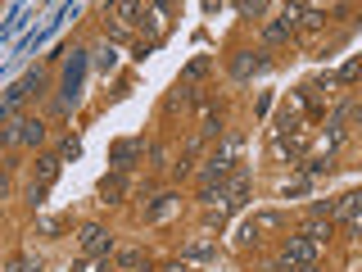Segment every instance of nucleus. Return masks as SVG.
<instances>
[{
	"instance_id": "obj_1",
	"label": "nucleus",
	"mask_w": 362,
	"mask_h": 272,
	"mask_svg": "<svg viewBox=\"0 0 362 272\" xmlns=\"http://www.w3.org/2000/svg\"><path fill=\"white\" fill-rule=\"evenodd\" d=\"M77 241H82V249H86L90 259H109V249H113V236L100 222H86L82 232H77Z\"/></svg>"
},
{
	"instance_id": "obj_2",
	"label": "nucleus",
	"mask_w": 362,
	"mask_h": 272,
	"mask_svg": "<svg viewBox=\"0 0 362 272\" xmlns=\"http://www.w3.org/2000/svg\"><path fill=\"white\" fill-rule=\"evenodd\" d=\"M263 68H267V55L263 50H235L231 55V77H235V82H249V77L263 73Z\"/></svg>"
},
{
	"instance_id": "obj_3",
	"label": "nucleus",
	"mask_w": 362,
	"mask_h": 272,
	"mask_svg": "<svg viewBox=\"0 0 362 272\" xmlns=\"http://www.w3.org/2000/svg\"><path fill=\"white\" fill-rule=\"evenodd\" d=\"M41 86H45V77H41V73H32V77H23V82H14V86L5 91V109H0V113H5V118L14 123V109L32 96V91H41Z\"/></svg>"
},
{
	"instance_id": "obj_4",
	"label": "nucleus",
	"mask_w": 362,
	"mask_h": 272,
	"mask_svg": "<svg viewBox=\"0 0 362 272\" xmlns=\"http://www.w3.org/2000/svg\"><path fill=\"white\" fill-rule=\"evenodd\" d=\"M281 227H286V218H281V213H254V218L240 227V241H245V245H249V241H263L267 232H281Z\"/></svg>"
},
{
	"instance_id": "obj_5",
	"label": "nucleus",
	"mask_w": 362,
	"mask_h": 272,
	"mask_svg": "<svg viewBox=\"0 0 362 272\" xmlns=\"http://www.w3.org/2000/svg\"><path fill=\"white\" fill-rule=\"evenodd\" d=\"M82 73H86V60H82V55H73V64H68V73H64V100H59V109L77 105V96H82Z\"/></svg>"
},
{
	"instance_id": "obj_6",
	"label": "nucleus",
	"mask_w": 362,
	"mask_h": 272,
	"mask_svg": "<svg viewBox=\"0 0 362 272\" xmlns=\"http://www.w3.org/2000/svg\"><path fill=\"white\" fill-rule=\"evenodd\" d=\"M281 264H317V241H308V236H290L286 249H281Z\"/></svg>"
},
{
	"instance_id": "obj_7",
	"label": "nucleus",
	"mask_w": 362,
	"mask_h": 272,
	"mask_svg": "<svg viewBox=\"0 0 362 272\" xmlns=\"http://www.w3.org/2000/svg\"><path fill=\"white\" fill-rule=\"evenodd\" d=\"M141 154H145V145H141V141H118V145L109 150L113 173H127V168H132V159H141Z\"/></svg>"
},
{
	"instance_id": "obj_8",
	"label": "nucleus",
	"mask_w": 362,
	"mask_h": 272,
	"mask_svg": "<svg viewBox=\"0 0 362 272\" xmlns=\"http://www.w3.org/2000/svg\"><path fill=\"white\" fill-rule=\"evenodd\" d=\"M95 196H100V204H118L122 196H127V177H122V173H109L105 181H100Z\"/></svg>"
},
{
	"instance_id": "obj_9",
	"label": "nucleus",
	"mask_w": 362,
	"mask_h": 272,
	"mask_svg": "<svg viewBox=\"0 0 362 272\" xmlns=\"http://www.w3.org/2000/svg\"><path fill=\"white\" fill-rule=\"evenodd\" d=\"M226 177H231V164H222V159H209L199 168V186H222Z\"/></svg>"
},
{
	"instance_id": "obj_10",
	"label": "nucleus",
	"mask_w": 362,
	"mask_h": 272,
	"mask_svg": "<svg viewBox=\"0 0 362 272\" xmlns=\"http://www.w3.org/2000/svg\"><path fill=\"white\" fill-rule=\"evenodd\" d=\"M249 186H254V181H249V173H235L231 186H226V209H240V204L249 200Z\"/></svg>"
},
{
	"instance_id": "obj_11",
	"label": "nucleus",
	"mask_w": 362,
	"mask_h": 272,
	"mask_svg": "<svg viewBox=\"0 0 362 272\" xmlns=\"http://www.w3.org/2000/svg\"><path fill=\"white\" fill-rule=\"evenodd\" d=\"M18 141L23 145H41L45 141V123L41 118H18Z\"/></svg>"
},
{
	"instance_id": "obj_12",
	"label": "nucleus",
	"mask_w": 362,
	"mask_h": 272,
	"mask_svg": "<svg viewBox=\"0 0 362 272\" xmlns=\"http://www.w3.org/2000/svg\"><path fill=\"white\" fill-rule=\"evenodd\" d=\"M59 177V154H41L37 159V186H54Z\"/></svg>"
},
{
	"instance_id": "obj_13",
	"label": "nucleus",
	"mask_w": 362,
	"mask_h": 272,
	"mask_svg": "<svg viewBox=\"0 0 362 272\" xmlns=\"http://www.w3.org/2000/svg\"><path fill=\"white\" fill-rule=\"evenodd\" d=\"M299 236H308V241H317V245H322V241H331V218H308V222H303V232Z\"/></svg>"
},
{
	"instance_id": "obj_14",
	"label": "nucleus",
	"mask_w": 362,
	"mask_h": 272,
	"mask_svg": "<svg viewBox=\"0 0 362 272\" xmlns=\"http://www.w3.org/2000/svg\"><path fill=\"white\" fill-rule=\"evenodd\" d=\"M181 259H186V264H190V259H213V241H209V236H199V241H190L186 249H181Z\"/></svg>"
},
{
	"instance_id": "obj_15",
	"label": "nucleus",
	"mask_w": 362,
	"mask_h": 272,
	"mask_svg": "<svg viewBox=\"0 0 362 272\" xmlns=\"http://www.w3.org/2000/svg\"><path fill=\"white\" fill-rule=\"evenodd\" d=\"M358 77H362V60H349V64L335 73V86H354Z\"/></svg>"
},
{
	"instance_id": "obj_16",
	"label": "nucleus",
	"mask_w": 362,
	"mask_h": 272,
	"mask_svg": "<svg viewBox=\"0 0 362 272\" xmlns=\"http://www.w3.org/2000/svg\"><path fill=\"white\" fill-rule=\"evenodd\" d=\"M177 105H195V86H186V82H181V86L173 91V96H168V109H177Z\"/></svg>"
},
{
	"instance_id": "obj_17",
	"label": "nucleus",
	"mask_w": 362,
	"mask_h": 272,
	"mask_svg": "<svg viewBox=\"0 0 362 272\" xmlns=\"http://www.w3.org/2000/svg\"><path fill=\"white\" fill-rule=\"evenodd\" d=\"M331 168V154H317V159H303V173L308 177H317V173H326Z\"/></svg>"
},
{
	"instance_id": "obj_18",
	"label": "nucleus",
	"mask_w": 362,
	"mask_h": 272,
	"mask_svg": "<svg viewBox=\"0 0 362 272\" xmlns=\"http://www.w3.org/2000/svg\"><path fill=\"white\" fill-rule=\"evenodd\" d=\"M118 268L122 272H136V268H141V249H122V254H118Z\"/></svg>"
},
{
	"instance_id": "obj_19",
	"label": "nucleus",
	"mask_w": 362,
	"mask_h": 272,
	"mask_svg": "<svg viewBox=\"0 0 362 272\" xmlns=\"http://www.w3.org/2000/svg\"><path fill=\"white\" fill-rule=\"evenodd\" d=\"M82 154V141H77V136H64L59 141V159H77Z\"/></svg>"
},
{
	"instance_id": "obj_20",
	"label": "nucleus",
	"mask_w": 362,
	"mask_h": 272,
	"mask_svg": "<svg viewBox=\"0 0 362 272\" xmlns=\"http://www.w3.org/2000/svg\"><path fill=\"white\" fill-rule=\"evenodd\" d=\"M218 132H222V123H218V113L209 109V113H204V128H199V136H218Z\"/></svg>"
},
{
	"instance_id": "obj_21",
	"label": "nucleus",
	"mask_w": 362,
	"mask_h": 272,
	"mask_svg": "<svg viewBox=\"0 0 362 272\" xmlns=\"http://www.w3.org/2000/svg\"><path fill=\"white\" fill-rule=\"evenodd\" d=\"M37 227H41V236H64V222L59 218H41Z\"/></svg>"
},
{
	"instance_id": "obj_22",
	"label": "nucleus",
	"mask_w": 362,
	"mask_h": 272,
	"mask_svg": "<svg viewBox=\"0 0 362 272\" xmlns=\"http://www.w3.org/2000/svg\"><path fill=\"white\" fill-rule=\"evenodd\" d=\"M73 272H109V264H105V259H82Z\"/></svg>"
},
{
	"instance_id": "obj_23",
	"label": "nucleus",
	"mask_w": 362,
	"mask_h": 272,
	"mask_svg": "<svg viewBox=\"0 0 362 272\" xmlns=\"http://www.w3.org/2000/svg\"><path fill=\"white\" fill-rule=\"evenodd\" d=\"M45 191H50V186H37V181L28 186V200H32V209H41V204H45Z\"/></svg>"
},
{
	"instance_id": "obj_24",
	"label": "nucleus",
	"mask_w": 362,
	"mask_h": 272,
	"mask_svg": "<svg viewBox=\"0 0 362 272\" xmlns=\"http://www.w3.org/2000/svg\"><path fill=\"white\" fill-rule=\"evenodd\" d=\"M95 64H100V68H105V73H109V68L118 64V50H113V45H105V50H100V60H95Z\"/></svg>"
},
{
	"instance_id": "obj_25",
	"label": "nucleus",
	"mask_w": 362,
	"mask_h": 272,
	"mask_svg": "<svg viewBox=\"0 0 362 272\" xmlns=\"http://www.w3.org/2000/svg\"><path fill=\"white\" fill-rule=\"evenodd\" d=\"M281 132H299V113H294V109L281 113Z\"/></svg>"
},
{
	"instance_id": "obj_26",
	"label": "nucleus",
	"mask_w": 362,
	"mask_h": 272,
	"mask_svg": "<svg viewBox=\"0 0 362 272\" xmlns=\"http://www.w3.org/2000/svg\"><path fill=\"white\" fill-rule=\"evenodd\" d=\"M204 73H209V60H190L186 64V77H204Z\"/></svg>"
},
{
	"instance_id": "obj_27",
	"label": "nucleus",
	"mask_w": 362,
	"mask_h": 272,
	"mask_svg": "<svg viewBox=\"0 0 362 272\" xmlns=\"http://www.w3.org/2000/svg\"><path fill=\"white\" fill-rule=\"evenodd\" d=\"M9 272H41V264H32V259H14Z\"/></svg>"
},
{
	"instance_id": "obj_28",
	"label": "nucleus",
	"mask_w": 362,
	"mask_h": 272,
	"mask_svg": "<svg viewBox=\"0 0 362 272\" xmlns=\"http://www.w3.org/2000/svg\"><path fill=\"white\" fill-rule=\"evenodd\" d=\"M276 272H322V268H317V264H281Z\"/></svg>"
},
{
	"instance_id": "obj_29",
	"label": "nucleus",
	"mask_w": 362,
	"mask_h": 272,
	"mask_svg": "<svg viewBox=\"0 0 362 272\" xmlns=\"http://www.w3.org/2000/svg\"><path fill=\"white\" fill-rule=\"evenodd\" d=\"M163 272H186V259H181V264H168Z\"/></svg>"
},
{
	"instance_id": "obj_30",
	"label": "nucleus",
	"mask_w": 362,
	"mask_h": 272,
	"mask_svg": "<svg viewBox=\"0 0 362 272\" xmlns=\"http://www.w3.org/2000/svg\"><path fill=\"white\" fill-rule=\"evenodd\" d=\"M354 204H358V209H354V213H362V191H354Z\"/></svg>"
}]
</instances>
